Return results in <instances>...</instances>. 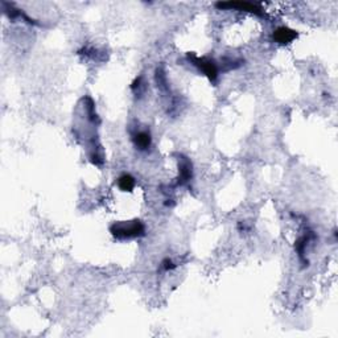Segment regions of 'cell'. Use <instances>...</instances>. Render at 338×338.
Instances as JSON below:
<instances>
[{
	"label": "cell",
	"instance_id": "obj_6",
	"mask_svg": "<svg viewBox=\"0 0 338 338\" xmlns=\"http://www.w3.org/2000/svg\"><path fill=\"white\" fill-rule=\"evenodd\" d=\"M178 173V184H185L192 178V163L186 158L181 159Z\"/></svg>",
	"mask_w": 338,
	"mask_h": 338
},
{
	"label": "cell",
	"instance_id": "obj_2",
	"mask_svg": "<svg viewBox=\"0 0 338 338\" xmlns=\"http://www.w3.org/2000/svg\"><path fill=\"white\" fill-rule=\"evenodd\" d=\"M192 62H193V65H196V66L200 69V70L202 71V73L206 76V77L209 78L210 81H213L214 82L215 80H217L218 77V66L217 64H215L214 60H210V58H206V57H192Z\"/></svg>",
	"mask_w": 338,
	"mask_h": 338
},
{
	"label": "cell",
	"instance_id": "obj_1",
	"mask_svg": "<svg viewBox=\"0 0 338 338\" xmlns=\"http://www.w3.org/2000/svg\"><path fill=\"white\" fill-rule=\"evenodd\" d=\"M111 234L118 239H127V238H137L145 234V228L143 222L139 219L130 222H117L110 228Z\"/></svg>",
	"mask_w": 338,
	"mask_h": 338
},
{
	"label": "cell",
	"instance_id": "obj_8",
	"mask_svg": "<svg viewBox=\"0 0 338 338\" xmlns=\"http://www.w3.org/2000/svg\"><path fill=\"white\" fill-rule=\"evenodd\" d=\"M174 267H176V266H174V263L169 258L164 259V260L161 261V268H163L165 272L171 271V270H173Z\"/></svg>",
	"mask_w": 338,
	"mask_h": 338
},
{
	"label": "cell",
	"instance_id": "obj_5",
	"mask_svg": "<svg viewBox=\"0 0 338 338\" xmlns=\"http://www.w3.org/2000/svg\"><path fill=\"white\" fill-rule=\"evenodd\" d=\"M132 140L135 143V147L140 151H145L148 148L151 147L152 144V137L151 134L148 131H137L136 134L134 135Z\"/></svg>",
	"mask_w": 338,
	"mask_h": 338
},
{
	"label": "cell",
	"instance_id": "obj_3",
	"mask_svg": "<svg viewBox=\"0 0 338 338\" xmlns=\"http://www.w3.org/2000/svg\"><path fill=\"white\" fill-rule=\"evenodd\" d=\"M272 37H274L275 43L280 44V45H287V44H291L292 41L296 40L297 32L288 27H279L278 29L274 30Z\"/></svg>",
	"mask_w": 338,
	"mask_h": 338
},
{
	"label": "cell",
	"instance_id": "obj_4",
	"mask_svg": "<svg viewBox=\"0 0 338 338\" xmlns=\"http://www.w3.org/2000/svg\"><path fill=\"white\" fill-rule=\"evenodd\" d=\"M218 8H237L239 11H246V12H251L254 15H258V16H263L265 12L259 7L258 4H252V3H243V2H238V3H218Z\"/></svg>",
	"mask_w": 338,
	"mask_h": 338
},
{
	"label": "cell",
	"instance_id": "obj_7",
	"mask_svg": "<svg viewBox=\"0 0 338 338\" xmlns=\"http://www.w3.org/2000/svg\"><path fill=\"white\" fill-rule=\"evenodd\" d=\"M118 186L122 192H131L135 187V178L128 173L122 174L121 177L118 178Z\"/></svg>",
	"mask_w": 338,
	"mask_h": 338
}]
</instances>
